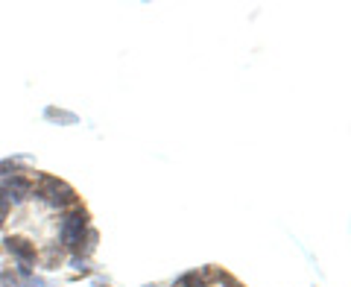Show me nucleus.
Here are the masks:
<instances>
[{
  "mask_svg": "<svg viewBox=\"0 0 351 287\" xmlns=\"http://www.w3.org/2000/svg\"><path fill=\"white\" fill-rule=\"evenodd\" d=\"M9 196L3 194V187H0V226H3V220H6V214H9Z\"/></svg>",
  "mask_w": 351,
  "mask_h": 287,
  "instance_id": "8",
  "label": "nucleus"
},
{
  "mask_svg": "<svg viewBox=\"0 0 351 287\" xmlns=\"http://www.w3.org/2000/svg\"><path fill=\"white\" fill-rule=\"evenodd\" d=\"M3 194L9 196V203H24L27 196L32 194V185L24 179V176H15V179H9V182H6Z\"/></svg>",
  "mask_w": 351,
  "mask_h": 287,
  "instance_id": "4",
  "label": "nucleus"
},
{
  "mask_svg": "<svg viewBox=\"0 0 351 287\" xmlns=\"http://www.w3.org/2000/svg\"><path fill=\"white\" fill-rule=\"evenodd\" d=\"M0 287H15L12 273H0Z\"/></svg>",
  "mask_w": 351,
  "mask_h": 287,
  "instance_id": "9",
  "label": "nucleus"
},
{
  "mask_svg": "<svg viewBox=\"0 0 351 287\" xmlns=\"http://www.w3.org/2000/svg\"><path fill=\"white\" fill-rule=\"evenodd\" d=\"M27 287H44V279H27Z\"/></svg>",
  "mask_w": 351,
  "mask_h": 287,
  "instance_id": "10",
  "label": "nucleus"
},
{
  "mask_svg": "<svg viewBox=\"0 0 351 287\" xmlns=\"http://www.w3.org/2000/svg\"><path fill=\"white\" fill-rule=\"evenodd\" d=\"M36 194L47 205H53V208H64V205L76 203V191H73V187L64 185L62 179H53V176H44V179L38 182V187H36Z\"/></svg>",
  "mask_w": 351,
  "mask_h": 287,
  "instance_id": "1",
  "label": "nucleus"
},
{
  "mask_svg": "<svg viewBox=\"0 0 351 287\" xmlns=\"http://www.w3.org/2000/svg\"><path fill=\"white\" fill-rule=\"evenodd\" d=\"M29 161V156H15V159H3L0 161V176H6V173H15L21 164H27Z\"/></svg>",
  "mask_w": 351,
  "mask_h": 287,
  "instance_id": "5",
  "label": "nucleus"
},
{
  "mask_svg": "<svg viewBox=\"0 0 351 287\" xmlns=\"http://www.w3.org/2000/svg\"><path fill=\"white\" fill-rule=\"evenodd\" d=\"M44 117H47V120H59V124H76V115L62 112V108H44Z\"/></svg>",
  "mask_w": 351,
  "mask_h": 287,
  "instance_id": "6",
  "label": "nucleus"
},
{
  "mask_svg": "<svg viewBox=\"0 0 351 287\" xmlns=\"http://www.w3.org/2000/svg\"><path fill=\"white\" fill-rule=\"evenodd\" d=\"M6 252L18 258L21 273H29V264H36V249L24 238H6Z\"/></svg>",
  "mask_w": 351,
  "mask_h": 287,
  "instance_id": "3",
  "label": "nucleus"
},
{
  "mask_svg": "<svg viewBox=\"0 0 351 287\" xmlns=\"http://www.w3.org/2000/svg\"><path fill=\"white\" fill-rule=\"evenodd\" d=\"M88 235V214L82 208H76L73 214H68L62 220V244L68 249L82 252V238Z\"/></svg>",
  "mask_w": 351,
  "mask_h": 287,
  "instance_id": "2",
  "label": "nucleus"
},
{
  "mask_svg": "<svg viewBox=\"0 0 351 287\" xmlns=\"http://www.w3.org/2000/svg\"><path fill=\"white\" fill-rule=\"evenodd\" d=\"M176 287H202V275L199 273H188V275H182V279L176 282Z\"/></svg>",
  "mask_w": 351,
  "mask_h": 287,
  "instance_id": "7",
  "label": "nucleus"
}]
</instances>
